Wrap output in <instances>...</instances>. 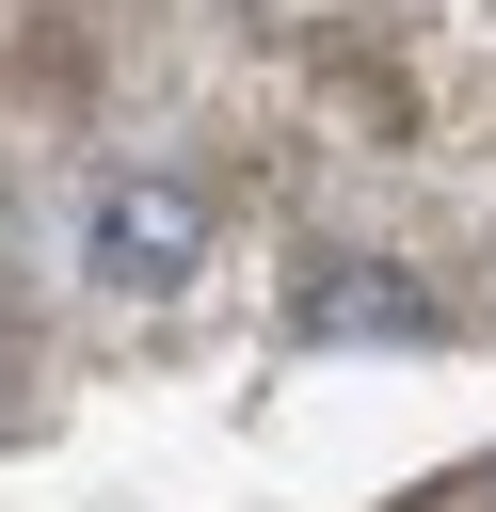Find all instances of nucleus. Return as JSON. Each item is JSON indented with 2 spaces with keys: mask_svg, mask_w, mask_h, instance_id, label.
Masks as SVG:
<instances>
[{
  "mask_svg": "<svg viewBox=\"0 0 496 512\" xmlns=\"http://www.w3.org/2000/svg\"><path fill=\"white\" fill-rule=\"evenodd\" d=\"M192 256H208V192H192V176H96V208H80V272H96L112 304L192 288Z\"/></svg>",
  "mask_w": 496,
  "mask_h": 512,
  "instance_id": "obj_1",
  "label": "nucleus"
},
{
  "mask_svg": "<svg viewBox=\"0 0 496 512\" xmlns=\"http://www.w3.org/2000/svg\"><path fill=\"white\" fill-rule=\"evenodd\" d=\"M304 336H432L416 272H304Z\"/></svg>",
  "mask_w": 496,
  "mask_h": 512,
  "instance_id": "obj_2",
  "label": "nucleus"
}]
</instances>
